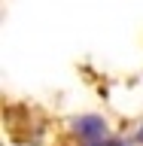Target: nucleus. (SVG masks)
<instances>
[{"mask_svg":"<svg viewBox=\"0 0 143 146\" xmlns=\"http://www.w3.org/2000/svg\"><path fill=\"white\" fill-rule=\"evenodd\" d=\"M137 140H140V143H143V128H140V134H137Z\"/></svg>","mask_w":143,"mask_h":146,"instance_id":"f03ea898","label":"nucleus"},{"mask_svg":"<svg viewBox=\"0 0 143 146\" xmlns=\"http://www.w3.org/2000/svg\"><path fill=\"white\" fill-rule=\"evenodd\" d=\"M73 131H76V134L91 146V143H100V140L107 137V122L98 119V116H82V119L73 122Z\"/></svg>","mask_w":143,"mask_h":146,"instance_id":"f257e3e1","label":"nucleus"}]
</instances>
